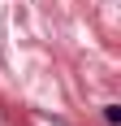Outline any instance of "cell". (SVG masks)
<instances>
[{
  "label": "cell",
  "mask_w": 121,
  "mask_h": 126,
  "mask_svg": "<svg viewBox=\"0 0 121 126\" xmlns=\"http://www.w3.org/2000/svg\"><path fill=\"white\" fill-rule=\"evenodd\" d=\"M104 122H108V126L121 122V109H117V104H104Z\"/></svg>",
  "instance_id": "1"
}]
</instances>
